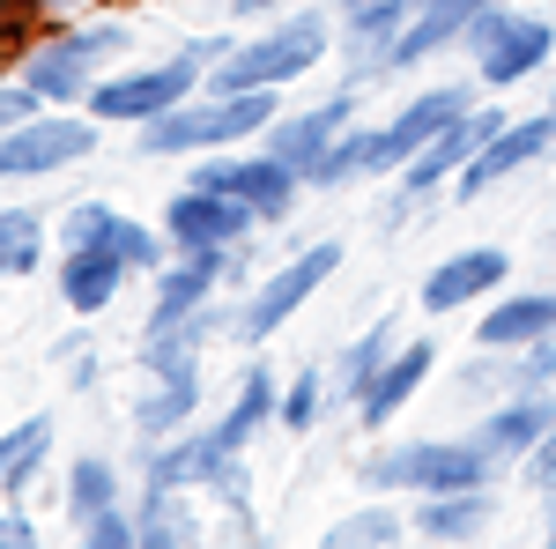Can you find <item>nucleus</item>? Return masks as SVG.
I'll return each instance as SVG.
<instances>
[{
  "mask_svg": "<svg viewBox=\"0 0 556 549\" xmlns=\"http://www.w3.org/2000/svg\"><path fill=\"white\" fill-rule=\"evenodd\" d=\"M275 112H282V89H230V97H186L172 104L164 120H149V127H134V157H149V164H164V157H215V149H245L260 134L275 127Z\"/></svg>",
  "mask_w": 556,
  "mask_h": 549,
  "instance_id": "f257e3e1",
  "label": "nucleus"
},
{
  "mask_svg": "<svg viewBox=\"0 0 556 549\" xmlns=\"http://www.w3.org/2000/svg\"><path fill=\"white\" fill-rule=\"evenodd\" d=\"M505 283H513V253L505 246H460L438 267H424V320H453V312H468L482 297H497Z\"/></svg>",
  "mask_w": 556,
  "mask_h": 549,
  "instance_id": "2eb2a0df",
  "label": "nucleus"
},
{
  "mask_svg": "<svg viewBox=\"0 0 556 549\" xmlns=\"http://www.w3.org/2000/svg\"><path fill=\"white\" fill-rule=\"evenodd\" d=\"M408 0H356L342 8V30H334V52L349 60V83L371 89L379 75H393V38L408 30Z\"/></svg>",
  "mask_w": 556,
  "mask_h": 549,
  "instance_id": "dca6fc26",
  "label": "nucleus"
},
{
  "mask_svg": "<svg viewBox=\"0 0 556 549\" xmlns=\"http://www.w3.org/2000/svg\"><path fill=\"white\" fill-rule=\"evenodd\" d=\"M112 223H119V209L97 201V194H89V201H67V215H60V253H67V246H104Z\"/></svg>",
  "mask_w": 556,
  "mask_h": 549,
  "instance_id": "e433bc0d",
  "label": "nucleus"
},
{
  "mask_svg": "<svg viewBox=\"0 0 556 549\" xmlns=\"http://www.w3.org/2000/svg\"><path fill=\"white\" fill-rule=\"evenodd\" d=\"M549 431H556V386H549V394H505L497 409H482V423H475L482 453L505 461V467H519Z\"/></svg>",
  "mask_w": 556,
  "mask_h": 549,
  "instance_id": "6ab92c4d",
  "label": "nucleus"
},
{
  "mask_svg": "<svg viewBox=\"0 0 556 549\" xmlns=\"http://www.w3.org/2000/svg\"><path fill=\"white\" fill-rule=\"evenodd\" d=\"M38 112H45V97L23 83V75H15V83H0V134L23 127V120H38Z\"/></svg>",
  "mask_w": 556,
  "mask_h": 549,
  "instance_id": "a19ab883",
  "label": "nucleus"
},
{
  "mask_svg": "<svg viewBox=\"0 0 556 549\" xmlns=\"http://www.w3.org/2000/svg\"><path fill=\"white\" fill-rule=\"evenodd\" d=\"M134 438L149 446V438H172V431H186V423H201V372H172V379H149L141 394H134Z\"/></svg>",
  "mask_w": 556,
  "mask_h": 549,
  "instance_id": "a878e982",
  "label": "nucleus"
},
{
  "mask_svg": "<svg viewBox=\"0 0 556 549\" xmlns=\"http://www.w3.org/2000/svg\"><path fill=\"white\" fill-rule=\"evenodd\" d=\"M201 490H164V483H141V498H134V520H141V542L149 549H193L208 542V527H201V506H193Z\"/></svg>",
  "mask_w": 556,
  "mask_h": 549,
  "instance_id": "cd10ccee",
  "label": "nucleus"
},
{
  "mask_svg": "<svg viewBox=\"0 0 556 549\" xmlns=\"http://www.w3.org/2000/svg\"><path fill=\"white\" fill-rule=\"evenodd\" d=\"M164 238H172L178 253H238V246H253L260 215L245 201H230V194H215V186H178L172 201H164Z\"/></svg>",
  "mask_w": 556,
  "mask_h": 549,
  "instance_id": "9b49d317",
  "label": "nucleus"
},
{
  "mask_svg": "<svg viewBox=\"0 0 556 549\" xmlns=\"http://www.w3.org/2000/svg\"><path fill=\"white\" fill-rule=\"evenodd\" d=\"M104 246L127 260L134 275H156V267L178 253L172 238H164V223H141V215H127V209H119V223H112V238H104Z\"/></svg>",
  "mask_w": 556,
  "mask_h": 549,
  "instance_id": "f704fd0d",
  "label": "nucleus"
},
{
  "mask_svg": "<svg viewBox=\"0 0 556 549\" xmlns=\"http://www.w3.org/2000/svg\"><path fill=\"white\" fill-rule=\"evenodd\" d=\"M342 260H349L342 238H312V246H304L290 267L260 275L253 290H245V304H238V341H253V349H260V341H275V335H282V327L304 312V304H312V297L334 283V267H342Z\"/></svg>",
  "mask_w": 556,
  "mask_h": 549,
  "instance_id": "1a4fd4ad",
  "label": "nucleus"
},
{
  "mask_svg": "<svg viewBox=\"0 0 556 549\" xmlns=\"http://www.w3.org/2000/svg\"><path fill=\"white\" fill-rule=\"evenodd\" d=\"M475 349H527V341L556 335V290H497L475 304Z\"/></svg>",
  "mask_w": 556,
  "mask_h": 549,
  "instance_id": "412c9836",
  "label": "nucleus"
},
{
  "mask_svg": "<svg viewBox=\"0 0 556 549\" xmlns=\"http://www.w3.org/2000/svg\"><path fill=\"white\" fill-rule=\"evenodd\" d=\"M371 141H379V127H364V120H349L342 141L319 157V171H312V194H342V186H356V178H371Z\"/></svg>",
  "mask_w": 556,
  "mask_h": 549,
  "instance_id": "2f4dec72",
  "label": "nucleus"
},
{
  "mask_svg": "<svg viewBox=\"0 0 556 549\" xmlns=\"http://www.w3.org/2000/svg\"><path fill=\"white\" fill-rule=\"evenodd\" d=\"M475 97H482L475 83H438V89H416V97H408V104H401V112H393V120L379 127V141H371V178H393V171L408 164V157H416L424 141H438V134L453 127V120L468 112Z\"/></svg>",
  "mask_w": 556,
  "mask_h": 549,
  "instance_id": "ddd939ff",
  "label": "nucleus"
},
{
  "mask_svg": "<svg viewBox=\"0 0 556 549\" xmlns=\"http://www.w3.org/2000/svg\"><path fill=\"white\" fill-rule=\"evenodd\" d=\"M208 498H215V512H253V467H245V453H223V467L208 475Z\"/></svg>",
  "mask_w": 556,
  "mask_h": 549,
  "instance_id": "ea45409f",
  "label": "nucleus"
},
{
  "mask_svg": "<svg viewBox=\"0 0 556 549\" xmlns=\"http://www.w3.org/2000/svg\"><path fill=\"white\" fill-rule=\"evenodd\" d=\"M482 8H490V0H424V8L408 15V30L393 38V75H401V67H424L438 52H453V45L475 30Z\"/></svg>",
  "mask_w": 556,
  "mask_h": 549,
  "instance_id": "b1692460",
  "label": "nucleus"
},
{
  "mask_svg": "<svg viewBox=\"0 0 556 549\" xmlns=\"http://www.w3.org/2000/svg\"><path fill=\"white\" fill-rule=\"evenodd\" d=\"M230 23H260V15H275V8H290V0H215Z\"/></svg>",
  "mask_w": 556,
  "mask_h": 549,
  "instance_id": "a18cd8bd",
  "label": "nucleus"
},
{
  "mask_svg": "<svg viewBox=\"0 0 556 549\" xmlns=\"http://www.w3.org/2000/svg\"><path fill=\"white\" fill-rule=\"evenodd\" d=\"M83 527L89 549H141V520H134V506H104L89 512V520H75Z\"/></svg>",
  "mask_w": 556,
  "mask_h": 549,
  "instance_id": "4c0bfd02",
  "label": "nucleus"
},
{
  "mask_svg": "<svg viewBox=\"0 0 556 549\" xmlns=\"http://www.w3.org/2000/svg\"><path fill=\"white\" fill-rule=\"evenodd\" d=\"M52 446H60V423L45 416V409H30L23 423H8V431H0V498H23L45 475Z\"/></svg>",
  "mask_w": 556,
  "mask_h": 549,
  "instance_id": "c85d7f7f",
  "label": "nucleus"
},
{
  "mask_svg": "<svg viewBox=\"0 0 556 549\" xmlns=\"http://www.w3.org/2000/svg\"><path fill=\"white\" fill-rule=\"evenodd\" d=\"M238 260H245V246H238V253H172L149 275V320H186L193 304L223 297V275H230Z\"/></svg>",
  "mask_w": 556,
  "mask_h": 549,
  "instance_id": "a211bd4d",
  "label": "nucleus"
},
{
  "mask_svg": "<svg viewBox=\"0 0 556 549\" xmlns=\"http://www.w3.org/2000/svg\"><path fill=\"white\" fill-rule=\"evenodd\" d=\"M416 542H482L490 520H497V490L475 483V490H438V498H416Z\"/></svg>",
  "mask_w": 556,
  "mask_h": 549,
  "instance_id": "393cba45",
  "label": "nucleus"
},
{
  "mask_svg": "<svg viewBox=\"0 0 556 549\" xmlns=\"http://www.w3.org/2000/svg\"><path fill=\"white\" fill-rule=\"evenodd\" d=\"M45 267V215L38 209H0V283Z\"/></svg>",
  "mask_w": 556,
  "mask_h": 549,
  "instance_id": "473e14b6",
  "label": "nucleus"
},
{
  "mask_svg": "<svg viewBox=\"0 0 556 549\" xmlns=\"http://www.w3.org/2000/svg\"><path fill=\"white\" fill-rule=\"evenodd\" d=\"M497 467L482 453V438H408V446H379L364 461V490L371 498H438V490H475V483H497Z\"/></svg>",
  "mask_w": 556,
  "mask_h": 549,
  "instance_id": "39448f33",
  "label": "nucleus"
},
{
  "mask_svg": "<svg viewBox=\"0 0 556 549\" xmlns=\"http://www.w3.org/2000/svg\"><path fill=\"white\" fill-rule=\"evenodd\" d=\"M542 542L556 549V498H549V520H542Z\"/></svg>",
  "mask_w": 556,
  "mask_h": 549,
  "instance_id": "49530a36",
  "label": "nucleus"
},
{
  "mask_svg": "<svg viewBox=\"0 0 556 549\" xmlns=\"http://www.w3.org/2000/svg\"><path fill=\"white\" fill-rule=\"evenodd\" d=\"M89 8H104V0H38V15H45V30H52V23H83Z\"/></svg>",
  "mask_w": 556,
  "mask_h": 549,
  "instance_id": "c03bdc74",
  "label": "nucleus"
},
{
  "mask_svg": "<svg viewBox=\"0 0 556 549\" xmlns=\"http://www.w3.org/2000/svg\"><path fill=\"white\" fill-rule=\"evenodd\" d=\"M342 8H356V0H342Z\"/></svg>",
  "mask_w": 556,
  "mask_h": 549,
  "instance_id": "09e8293b",
  "label": "nucleus"
},
{
  "mask_svg": "<svg viewBox=\"0 0 556 549\" xmlns=\"http://www.w3.org/2000/svg\"><path fill=\"white\" fill-rule=\"evenodd\" d=\"M134 364H141L149 379H172V372H201V341L186 335V327H141V341H134Z\"/></svg>",
  "mask_w": 556,
  "mask_h": 549,
  "instance_id": "72a5a7b5",
  "label": "nucleus"
},
{
  "mask_svg": "<svg viewBox=\"0 0 556 549\" xmlns=\"http://www.w3.org/2000/svg\"><path fill=\"white\" fill-rule=\"evenodd\" d=\"M60 498H67L75 520H89V512H104V506H127V475H119V461H104V453H75Z\"/></svg>",
  "mask_w": 556,
  "mask_h": 549,
  "instance_id": "c756f323",
  "label": "nucleus"
},
{
  "mask_svg": "<svg viewBox=\"0 0 556 549\" xmlns=\"http://www.w3.org/2000/svg\"><path fill=\"white\" fill-rule=\"evenodd\" d=\"M401 542H416V520L393 506H356L327 527V549H401Z\"/></svg>",
  "mask_w": 556,
  "mask_h": 549,
  "instance_id": "7c9ffc66",
  "label": "nucleus"
},
{
  "mask_svg": "<svg viewBox=\"0 0 556 549\" xmlns=\"http://www.w3.org/2000/svg\"><path fill=\"white\" fill-rule=\"evenodd\" d=\"M127 52H134L127 23H52V30L15 60V75L38 89L45 104H83Z\"/></svg>",
  "mask_w": 556,
  "mask_h": 549,
  "instance_id": "20e7f679",
  "label": "nucleus"
},
{
  "mask_svg": "<svg viewBox=\"0 0 556 549\" xmlns=\"http://www.w3.org/2000/svg\"><path fill=\"white\" fill-rule=\"evenodd\" d=\"M97 134H104V120H89L75 104H45L38 120L0 134V186L60 178L67 164H89V157H97Z\"/></svg>",
  "mask_w": 556,
  "mask_h": 549,
  "instance_id": "6e6552de",
  "label": "nucleus"
},
{
  "mask_svg": "<svg viewBox=\"0 0 556 549\" xmlns=\"http://www.w3.org/2000/svg\"><path fill=\"white\" fill-rule=\"evenodd\" d=\"M127 275H134V267L112 253V246H67V253H60V267H52L60 304H67V312H83V320H97L112 297L127 290Z\"/></svg>",
  "mask_w": 556,
  "mask_h": 549,
  "instance_id": "4be33fe9",
  "label": "nucleus"
},
{
  "mask_svg": "<svg viewBox=\"0 0 556 549\" xmlns=\"http://www.w3.org/2000/svg\"><path fill=\"white\" fill-rule=\"evenodd\" d=\"M549 149H556V112H549V104H542V112H527V120H505V127H497L468 157V171L453 178V194H460V201H475V194H490V186L519 178L527 164H542Z\"/></svg>",
  "mask_w": 556,
  "mask_h": 549,
  "instance_id": "4468645a",
  "label": "nucleus"
},
{
  "mask_svg": "<svg viewBox=\"0 0 556 549\" xmlns=\"http://www.w3.org/2000/svg\"><path fill=\"white\" fill-rule=\"evenodd\" d=\"M282 416V379H275V364L267 357H245V372H238V394H230V409L215 416V438H223V453H245L267 423Z\"/></svg>",
  "mask_w": 556,
  "mask_h": 549,
  "instance_id": "5701e85b",
  "label": "nucleus"
},
{
  "mask_svg": "<svg viewBox=\"0 0 556 549\" xmlns=\"http://www.w3.org/2000/svg\"><path fill=\"white\" fill-rule=\"evenodd\" d=\"M223 467V438L215 423H186L172 438H149L134 453V475L141 483H164V490H208V475Z\"/></svg>",
  "mask_w": 556,
  "mask_h": 549,
  "instance_id": "f3484780",
  "label": "nucleus"
},
{
  "mask_svg": "<svg viewBox=\"0 0 556 549\" xmlns=\"http://www.w3.org/2000/svg\"><path fill=\"white\" fill-rule=\"evenodd\" d=\"M549 253H556V238H549Z\"/></svg>",
  "mask_w": 556,
  "mask_h": 549,
  "instance_id": "8fccbe9b",
  "label": "nucleus"
},
{
  "mask_svg": "<svg viewBox=\"0 0 556 549\" xmlns=\"http://www.w3.org/2000/svg\"><path fill=\"white\" fill-rule=\"evenodd\" d=\"M519 483H527V490H542V498H556V431L527 453V461H519Z\"/></svg>",
  "mask_w": 556,
  "mask_h": 549,
  "instance_id": "79ce46f5",
  "label": "nucleus"
},
{
  "mask_svg": "<svg viewBox=\"0 0 556 549\" xmlns=\"http://www.w3.org/2000/svg\"><path fill=\"white\" fill-rule=\"evenodd\" d=\"M356 104H364V89H356V83H342L334 97H319V104H304V112H290V104H282V112H275V127L260 134V149H267V157H282V164L312 186L319 157L342 141V127L356 120Z\"/></svg>",
  "mask_w": 556,
  "mask_h": 549,
  "instance_id": "f8f14e48",
  "label": "nucleus"
},
{
  "mask_svg": "<svg viewBox=\"0 0 556 549\" xmlns=\"http://www.w3.org/2000/svg\"><path fill=\"white\" fill-rule=\"evenodd\" d=\"M38 542V520L23 506H0V549H30Z\"/></svg>",
  "mask_w": 556,
  "mask_h": 549,
  "instance_id": "37998d69",
  "label": "nucleus"
},
{
  "mask_svg": "<svg viewBox=\"0 0 556 549\" xmlns=\"http://www.w3.org/2000/svg\"><path fill=\"white\" fill-rule=\"evenodd\" d=\"M230 52V30H215V38H193L178 45V52H164V60H141V67H112L104 83L83 97L89 120H104V127H149V120H164L172 104H186V97H201L208 89V67Z\"/></svg>",
  "mask_w": 556,
  "mask_h": 549,
  "instance_id": "f03ea898",
  "label": "nucleus"
},
{
  "mask_svg": "<svg viewBox=\"0 0 556 549\" xmlns=\"http://www.w3.org/2000/svg\"><path fill=\"white\" fill-rule=\"evenodd\" d=\"M549 112H556V89H549Z\"/></svg>",
  "mask_w": 556,
  "mask_h": 549,
  "instance_id": "de8ad7c7",
  "label": "nucleus"
},
{
  "mask_svg": "<svg viewBox=\"0 0 556 549\" xmlns=\"http://www.w3.org/2000/svg\"><path fill=\"white\" fill-rule=\"evenodd\" d=\"M497 127H505V112L475 97V104H468V112H460V120H453L445 134H438V141H424V149H416L408 164L393 171V201H386V230H408V223H416V209H424V201L438 194V186H453V178L468 171V157H475V149H482V141H490Z\"/></svg>",
  "mask_w": 556,
  "mask_h": 549,
  "instance_id": "423d86ee",
  "label": "nucleus"
},
{
  "mask_svg": "<svg viewBox=\"0 0 556 549\" xmlns=\"http://www.w3.org/2000/svg\"><path fill=\"white\" fill-rule=\"evenodd\" d=\"M334 15L327 8H304V15H275L267 30H245V38H230V52L208 67V89L215 97H230V89H290L304 83L327 52H334Z\"/></svg>",
  "mask_w": 556,
  "mask_h": 549,
  "instance_id": "7ed1b4c3",
  "label": "nucleus"
},
{
  "mask_svg": "<svg viewBox=\"0 0 556 549\" xmlns=\"http://www.w3.org/2000/svg\"><path fill=\"white\" fill-rule=\"evenodd\" d=\"M556 386V335L513 349V394H549Z\"/></svg>",
  "mask_w": 556,
  "mask_h": 549,
  "instance_id": "58836bf2",
  "label": "nucleus"
},
{
  "mask_svg": "<svg viewBox=\"0 0 556 549\" xmlns=\"http://www.w3.org/2000/svg\"><path fill=\"white\" fill-rule=\"evenodd\" d=\"M186 178H193V186H215V194H230V201H245V209L260 215V230H267V223H290L298 194H312L298 171L282 164V157H267L260 141H245V149H215V157H193Z\"/></svg>",
  "mask_w": 556,
  "mask_h": 549,
  "instance_id": "9d476101",
  "label": "nucleus"
},
{
  "mask_svg": "<svg viewBox=\"0 0 556 549\" xmlns=\"http://www.w3.org/2000/svg\"><path fill=\"white\" fill-rule=\"evenodd\" d=\"M327 401H334V379H327V364H304L298 379H282V416H275V423L304 438L312 423L327 416Z\"/></svg>",
  "mask_w": 556,
  "mask_h": 549,
  "instance_id": "c9c22d12",
  "label": "nucleus"
},
{
  "mask_svg": "<svg viewBox=\"0 0 556 549\" xmlns=\"http://www.w3.org/2000/svg\"><path fill=\"white\" fill-rule=\"evenodd\" d=\"M460 52L475 60L482 89H513V83L542 75V67L556 60V23H549V15H527V8L490 0V8L475 15V30L460 38Z\"/></svg>",
  "mask_w": 556,
  "mask_h": 549,
  "instance_id": "0eeeda50",
  "label": "nucleus"
},
{
  "mask_svg": "<svg viewBox=\"0 0 556 549\" xmlns=\"http://www.w3.org/2000/svg\"><path fill=\"white\" fill-rule=\"evenodd\" d=\"M393 349H401V320H371L364 335H349L342 349L327 357V379H334V401H342V409L364 401V386L386 372V357H393Z\"/></svg>",
  "mask_w": 556,
  "mask_h": 549,
  "instance_id": "bb28decb",
  "label": "nucleus"
},
{
  "mask_svg": "<svg viewBox=\"0 0 556 549\" xmlns=\"http://www.w3.org/2000/svg\"><path fill=\"white\" fill-rule=\"evenodd\" d=\"M430 372H438V341H430V335H424V341H401V349L386 357V372L364 386L356 423H364V431H386V423H393V416H401V409H408V401L430 386Z\"/></svg>",
  "mask_w": 556,
  "mask_h": 549,
  "instance_id": "aec40b11",
  "label": "nucleus"
}]
</instances>
